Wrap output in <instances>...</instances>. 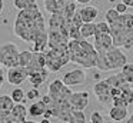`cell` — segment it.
I'll return each mask as SVG.
<instances>
[{"instance_id":"25","label":"cell","mask_w":133,"mask_h":123,"mask_svg":"<svg viewBox=\"0 0 133 123\" xmlns=\"http://www.w3.org/2000/svg\"><path fill=\"white\" fill-rule=\"evenodd\" d=\"M122 74L127 85H133V63H126L122 67Z\"/></svg>"},{"instance_id":"8","label":"cell","mask_w":133,"mask_h":123,"mask_svg":"<svg viewBox=\"0 0 133 123\" xmlns=\"http://www.w3.org/2000/svg\"><path fill=\"white\" fill-rule=\"evenodd\" d=\"M72 94L70 87H67L60 79L53 80L49 85V92H47V96L52 99V102H67Z\"/></svg>"},{"instance_id":"37","label":"cell","mask_w":133,"mask_h":123,"mask_svg":"<svg viewBox=\"0 0 133 123\" xmlns=\"http://www.w3.org/2000/svg\"><path fill=\"white\" fill-rule=\"evenodd\" d=\"M122 3H123L126 7H133V0H122Z\"/></svg>"},{"instance_id":"19","label":"cell","mask_w":133,"mask_h":123,"mask_svg":"<svg viewBox=\"0 0 133 123\" xmlns=\"http://www.w3.org/2000/svg\"><path fill=\"white\" fill-rule=\"evenodd\" d=\"M116 99H120L123 100V102H126L127 105H132L133 103V89L130 87L129 85H123L120 86V90H119V96L116 97ZM115 99V100H116Z\"/></svg>"},{"instance_id":"26","label":"cell","mask_w":133,"mask_h":123,"mask_svg":"<svg viewBox=\"0 0 133 123\" xmlns=\"http://www.w3.org/2000/svg\"><path fill=\"white\" fill-rule=\"evenodd\" d=\"M32 56H33V51H30V50L20 51L19 53V66L20 67H26L30 63V60H32Z\"/></svg>"},{"instance_id":"9","label":"cell","mask_w":133,"mask_h":123,"mask_svg":"<svg viewBox=\"0 0 133 123\" xmlns=\"http://www.w3.org/2000/svg\"><path fill=\"white\" fill-rule=\"evenodd\" d=\"M93 93L97 97V102L102 105H110L112 103V86L106 80H100L93 86Z\"/></svg>"},{"instance_id":"38","label":"cell","mask_w":133,"mask_h":123,"mask_svg":"<svg viewBox=\"0 0 133 123\" xmlns=\"http://www.w3.org/2000/svg\"><path fill=\"white\" fill-rule=\"evenodd\" d=\"M75 3H79V4H89L92 0H73Z\"/></svg>"},{"instance_id":"40","label":"cell","mask_w":133,"mask_h":123,"mask_svg":"<svg viewBox=\"0 0 133 123\" xmlns=\"http://www.w3.org/2000/svg\"><path fill=\"white\" fill-rule=\"evenodd\" d=\"M126 123H133V113H132V114H130V116H129V119L126 120Z\"/></svg>"},{"instance_id":"32","label":"cell","mask_w":133,"mask_h":123,"mask_svg":"<svg viewBox=\"0 0 133 123\" xmlns=\"http://www.w3.org/2000/svg\"><path fill=\"white\" fill-rule=\"evenodd\" d=\"M69 39L70 40H76V42L83 40V39H82V34H80V29L70 26V27H69Z\"/></svg>"},{"instance_id":"22","label":"cell","mask_w":133,"mask_h":123,"mask_svg":"<svg viewBox=\"0 0 133 123\" xmlns=\"http://www.w3.org/2000/svg\"><path fill=\"white\" fill-rule=\"evenodd\" d=\"M13 107H15V102L12 100V97H10L9 94L0 96V113L9 114Z\"/></svg>"},{"instance_id":"12","label":"cell","mask_w":133,"mask_h":123,"mask_svg":"<svg viewBox=\"0 0 133 123\" xmlns=\"http://www.w3.org/2000/svg\"><path fill=\"white\" fill-rule=\"evenodd\" d=\"M27 73V77L33 76L36 73H40L44 70V53H33L30 63L24 67Z\"/></svg>"},{"instance_id":"6","label":"cell","mask_w":133,"mask_h":123,"mask_svg":"<svg viewBox=\"0 0 133 123\" xmlns=\"http://www.w3.org/2000/svg\"><path fill=\"white\" fill-rule=\"evenodd\" d=\"M70 63L69 50L66 49H49L44 51V69L49 73H56L63 66Z\"/></svg>"},{"instance_id":"4","label":"cell","mask_w":133,"mask_h":123,"mask_svg":"<svg viewBox=\"0 0 133 123\" xmlns=\"http://www.w3.org/2000/svg\"><path fill=\"white\" fill-rule=\"evenodd\" d=\"M67 50H69L70 63L79 64L83 69H92L97 64V51L87 40H80V42L69 40Z\"/></svg>"},{"instance_id":"11","label":"cell","mask_w":133,"mask_h":123,"mask_svg":"<svg viewBox=\"0 0 133 123\" xmlns=\"http://www.w3.org/2000/svg\"><path fill=\"white\" fill-rule=\"evenodd\" d=\"M62 82L70 87V86H76V85H82V83L86 82V73H84L83 69H73V70L67 72L63 74V79Z\"/></svg>"},{"instance_id":"15","label":"cell","mask_w":133,"mask_h":123,"mask_svg":"<svg viewBox=\"0 0 133 123\" xmlns=\"http://www.w3.org/2000/svg\"><path fill=\"white\" fill-rule=\"evenodd\" d=\"M79 14H80L83 23H95V19L99 14V9L95 6H84L79 10Z\"/></svg>"},{"instance_id":"1","label":"cell","mask_w":133,"mask_h":123,"mask_svg":"<svg viewBox=\"0 0 133 123\" xmlns=\"http://www.w3.org/2000/svg\"><path fill=\"white\" fill-rule=\"evenodd\" d=\"M15 34L26 43H33L39 37L47 34L44 17L39 10H22L17 13L13 24Z\"/></svg>"},{"instance_id":"2","label":"cell","mask_w":133,"mask_h":123,"mask_svg":"<svg viewBox=\"0 0 133 123\" xmlns=\"http://www.w3.org/2000/svg\"><path fill=\"white\" fill-rule=\"evenodd\" d=\"M70 20L64 17L63 11L55 13L49 19L47 27V50L49 49H66L69 43Z\"/></svg>"},{"instance_id":"14","label":"cell","mask_w":133,"mask_h":123,"mask_svg":"<svg viewBox=\"0 0 133 123\" xmlns=\"http://www.w3.org/2000/svg\"><path fill=\"white\" fill-rule=\"evenodd\" d=\"M95 43H93V47L97 53L109 50L110 47H113V42L110 34H95Z\"/></svg>"},{"instance_id":"7","label":"cell","mask_w":133,"mask_h":123,"mask_svg":"<svg viewBox=\"0 0 133 123\" xmlns=\"http://www.w3.org/2000/svg\"><path fill=\"white\" fill-rule=\"evenodd\" d=\"M19 50L16 43H4L0 44V66L7 69L17 67L19 66Z\"/></svg>"},{"instance_id":"21","label":"cell","mask_w":133,"mask_h":123,"mask_svg":"<svg viewBox=\"0 0 133 123\" xmlns=\"http://www.w3.org/2000/svg\"><path fill=\"white\" fill-rule=\"evenodd\" d=\"M15 7L19 11L22 10H37V0H15Z\"/></svg>"},{"instance_id":"13","label":"cell","mask_w":133,"mask_h":123,"mask_svg":"<svg viewBox=\"0 0 133 123\" xmlns=\"http://www.w3.org/2000/svg\"><path fill=\"white\" fill-rule=\"evenodd\" d=\"M27 79V73L24 70V67H12L7 70V82L13 86H19Z\"/></svg>"},{"instance_id":"20","label":"cell","mask_w":133,"mask_h":123,"mask_svg":"<svg viewBox=\"0 0 133 123\" xmlns=\"http://www.w3.org/2000/svg\"><path fill=\"white\" fill-rule=\"evenodd\" d=\"M44 112H46V106H44V103L42 102V100L33 102L32 105H30V107L27 109V113L32 117H40L44 114Z\"/></svg>"},{"instance_id":"30","label":"cell","mask_w":133,"mask_h":123,"mask_svg":"<svg viewBox=\"0 0 133 123\" xmlns=\"http://www.w3.org/2000/svg\"><path fill=\"white\" fill-rule=\"evenodd\" d=\"M119 16H120V14H119L115 9H109V10L106 11V16H104V17H106V23H107V24L115 23L116 20L119 19Z\"/></svg>"},{"instance_id":"16","label":"cell","mask_w":133,"mask_h":123,"mask_svg":"<svg viewBox=\"0 0 133 123\" xmlns=\"http://www.w3.org/2000/svg\"><path fill=\"white\" fill-rule=\"evenodd\" d=\"M10 116H12V119L15 120L16 123H23L26 122V117H27V107L23 105V103H17V105H15V107L12 109V112H10Z\"/></svg>"},{"instance_id":"28","label":"cell","mask_w":133,"mask_h":123,"mask_svg":"<svg viewBox=\"0 0 133 123\" xmlns=\"http://www.w3.org/2000/svg\"><path fill=\"white\" fill-rule=\"evenodd\" d=\"M76 11H77V9H76V3L75 2L66 3V6H64V9H63V14H64V17H66L67 20H72V17L75 16Z\"/></svg>"},{"instance_id":"29","label":"cell","mask_w":133,"mask_h":123,"mask_svg":"<svg viewBox=\"0 0 133 123\" xmlns=\"http://www.w3.org/2000/svg\"><path fill=\"white\" fill-rule=\"evenodd\" d=\"M69 123H86V116H84V112L73 110L72 112V116H70Z\"/></svg>"},{"instance_id":"34","label":"cell","mask_w":133,"mask_h":123,"mask_svg":"<svg viewBox=\"0 0 133 123\" xmlns=\"http://www.w3.org/2000/svg\"><path fill=\"white\" fill-rule=\"evenodd\" d=\"M26 94V99H29V100H36V99H39L40 97V92H39V89H30L27 93H24Z\"/></svg>"},{"instance_id":"44","label":"cell","mask_w":133,"mask_h":123,"mask_svg":"<svg viewBox=\"0 0 133 123\" xmlns=\"http://www.w3.org/2000/svg\"><path fill=\"white\" fill-rule=\"evenodd\" d=\"M113 123H116V122H113Z\"/></svg>"},{"instance_id":"41","label":"cell","mask_w":133,"mask_h":123,"mask_svg":"<svg viewBox=\"0 0 133 123\" xmlns=\"http://www.w3.org/2000/svg\"><path fill=\"white\" fill-rule=\"evenodd\" d=\"M40 123H50V120H49V119H43Z\"/></svg>"},{"instance_id":"27","label":"cell","mask_w":133,"mask_h":123,"mask_svg":"<svg viewBox=\"0 0 133 123\" xmlns=\"http://www.w3.org/2000/svg\"><path fill=\"white\" fill-rule=\"evenodd\" d=\"M10 97H12V100L15 102V105H17V103H23L24 102L26 94H24V92H23V89H22V87H16V89H13Z\"/></svg>"},{"instance_id":"43","label":"cell","mask_w":133,"mask_h":123,"mask_svg":"<svg viewBox=\"0 0 133 123\" xmlns=\"http://www.w3.org/2000/svg\"><path fill=\"white\" fill-rule=\"evenodd\" d=\"M86 123H92V122H90V120H89V122H86Z\"/></svg>"},{"instance_id":"5","label":"cell","mask_w":133,"mask_h":123,"mask_svg":"<svg viewBox=\"0 0 133 123\" xmlns=\"http://www.w3.org/2000/svg\"><path fill=\"white\" fill-rule=\"evenodd\" d=\"M127 63V56L117 47H110L109 50L97 53L96 67L100 72H110L122 69Z\"/></svg>"},{"instance_id":"18","label":"cell","mask_w":133,"mask_h":123,"mask_svg":"<svg viewBox=\"0 0 133 123\" xmlns=\"http://www.w3.org/2000/svg\"><path fill=\"white\" fill-rule=\"evenodd\" d=\"M47 76H49V72L44 69L43 72H40V73H36V74H33V76H29L27 79H29L30 85L33 86V89H39V87H40V86L47 80Z\"/></svg>"},{"instance_id":"24","label":"cell","mask_w":133,"mask_h":123,"mask_svg":"<svg viewBox=\"0 0 133 123\" xmlns=\"http://www.w3.org/2000/svg\"><path fill=\"white\" fill-rule=\"evenodd\" d=\"M95 30H96V23H83L80 27V34L82 39L86 40L89 37L95 36Z\"/></svg>"},{"instance_id":"3","label":"cell","mask_w":133,"mask_h":123,"mask_svg":"<svg viewBox=\"0 0 133 123\" xmlns=\"http://www.w3.org/2000/svg\"><path fill=\"white\" fill-rule=\"evenodd\" d=\"M109 34L113 47L132 49L133 47V13L120 14L115 23L109 24Z\"/></svg>"},{"instance_id":"39","label":"cell","mask_w":133,"mask_h":123,"mask_svg":"<svg viewBox=\"0 0 133 123\" xmlns=\"http://www.w3.org/2000/svg\"><path fill=\"white\" fill-rule=\"evenodd\" d=\"M3 7H4V3H3V0H0V14L3 13Z\"/></svg>"},{"instance_id":"33","label":"cell","mask_w":133,"mask_h":123,"mask_svg":"<svg viewBox=\"0 0 133 123\" xmlns=\"http://www.w3.org/2000/svg\"><path fill=\"white\" fill-rule=\"evenodd\" d=\"M82 24H83V22H82V17H80V14H79V10H77V11L75 13V16L72 17V20H70V26L80 29Z\"/></svg>"},{"instance_id":"31","label":"cell","mask_w":133,"mask_h":123,"mask_svg":"<svg viewBox=\"0 0 133 123\" xmlns=\"http://www.w3.org/2000/svg\"><path fill=\"white\" fill-rule=\"evenodd\" d=\"M95 34H109V24H107L106 22H99V23H96Z\"/></svg>"},{"instance_id":"10","label":"cell","mask_w":133,"mask_h":123,"mask_svg":"<svg viewBox=\"0 0 133 123\" xmlns=\"http://www.w3.org/2000/svg\"><path fill=\"white\" fill-rule=\"evenodd\" d=\"M69 105L72 106L73 110H80L83 112L89 105V92H72L69 97Z\"/></svg>"},{"instance_id":"36","label":"cell","mask_w":133,"mask_h":123,"mask_svg":"<svg viewBox=\"0 0 133 123\" xmlns=\"http://www.w3.org/2000/svg\"><path fill=\"white\" fill-rule=\"evenodd\" d=\"M3 83H4V70H3V67L0 66V89H2Z\"/></svg>"},{"instance_id":"35","label":"cell","mask_w":133,"mask_h":123,"mask_svg":"<svg viewBox=\"0 0 133 123\" xmlns=\"http://www.w3.org/2000/svg\"><path fill=\"white\" fill-rule=\"evenodd\" d=\"M115 10L117 11L119 14H124V13H126V10H127V7L123 4V3H117V4L115 6Z\"/></svg>"},{"instance_id":"23","label":"cell","mask_w":133,"mask_h":123,"mask_svg":"<svg viewBox=\"0 0 133 123\" xmlns=\"http://www.w3.org/2000/svg\"><path fill=\"white\" fill-rule=\"evenodd\" d=\"M109 116H110V119L115 120V122L124 120L127 117V109L126 107H115V106H112V109L109 110Z\"/></svg>"},{"instance_id":"42","label":"cell","mask_w":133,"mask_h":123,"mask_svg":"<svg viewBox=\"0 0 133 123\" xmlns=\"http://www.w3.org/2000/svg\"><path fill=\"white\" fill-rule=\"evenodd\" d=\"M23 123H37V122H35V120H26V122H23Z\"/></svg>"},{"instance_id":"17","label":"cell","mask_w":133,"mask_h":123,"mask_svg":"<svg viewBox=\"0 0 133 123\" xmlns=\"http://www.w3.org/2000/svg\"><path fill=\"white\" fill-rule=\"evenodd\" d=\"M43 2L46 11H49L50 14L60 13V11H63L64 6H66V0H43Z\"/></svg>"}]
</instances>
